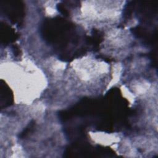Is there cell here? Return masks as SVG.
<instances>
[{"instance_id": "7", "label": "cell", "mask_w": 158, "mask_h": 158, "mask_svg": "<svg viewBox=\"0 0 158 158\" xmlns=\"http://www.w3.org/2000/svg\"><path fill=\"white\" fill-rule=\"evenodd\" d=\"M12 51H13V53L15 57L19 56L20 54V49H19V46L16 44H14L12 46Z\"/></svg>"}, {"instance_id": "2", "label": "cell", "mask_w": 158, "mask_h": 158, "mask_svg": "<svg viewBox=\"0 0 158 158\" xmlns=\"http://www.w3.org/2000/svg\"><path fill=\"white\" fill-rule=\"evenodd\" d=\"M1 12L17 25H20L25 15V6L20 1H1L0 2Z\"/></svg>"}, {"instance_id": "5", "label": "cell", "mask_w": 158, "mask_h": 158, "mask_svg": "<svg viewBox=\"0 0 158 158\" xmlns=\"http://www.w3.org/2000/svg\"><path fill=\"white\" fill-rule=\"evenodd\" d=\"M34 125H35V122L31 121L30 122V123L27 126V127L20 133V138H22L27 136L33 130V129L34 128Z\"/></svg>"}, {"instance_id": "1", "label": "cell", "mask_w": 158, "mask_h": 158, "mask_svg": "<svg viewBox=\"0 0 158 158\" xmlns=\"http://www.w3.org/2000/svg\"><path fill=\"white\" fill-rule=\"evenodd\" d=\"M74 25L61 17L45 20L41 27V34L48 43L56 44L60 49L65 48L69 43H77L78 38L73 31Z\"/></svg>"}, {"instance_id": "4", "label": "cell", "mask_w": 158, "mask_h": 158, "mask_svg": "<svg viewBox=\"0 0 158 158\" xmlns=\"http://www.w3.org/2000/svg\"><path fill=\"white\" fill-rule=\"evenodd\" d=\"M1 108L4 109L11 106L14 102L13 93L9 86L2 80L0 82Z\"/></svg>"}, {"instance_id": "3", "label": "cell", "mask_w": 158, "mask_h": 158, "mask_svg": "<svg viewBox=\"0 0 158 158\" xmlns=\"http://www.w3.org/2000/svg\"><path fill=\"white\" fill-rule=\"evenodd\" d=\"M19 38L18 34L7 23L1 22L0 24V40L1 44H7L14 42Z\"/></svg>"}, {"instance_id": "6", "label": "cell", "mask_w": 158, "mask_h": 158, "mask_svg": "<svg viewBox=\"0 0 158 158\" xmlns=\"http://www.w3.org/2000/svg\"><path fill=\"white\" fill-rule=\"evenodd\" d=\"M57 8L58 9V10L64 16L67 17L69 15V12L68 11V10L66 9V7H65V6L62 4H59L57 6Z\"/></svg>"}]
</instances>
